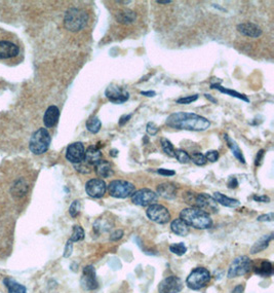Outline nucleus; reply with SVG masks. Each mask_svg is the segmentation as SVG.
<instances>
[{
    "mask_svg": "<svg viewBox=\"0 0 274 293\" xmlns=\"http://www.w3.org/2000/svg\"><path fill=\"white\" fill-rule=\"evenodd\" d=\"M157 173L159 175H163V176H174L176 174L175 171L169 170V169H158Z\"/></svg>",
    "mask_w": 274,
    "mask_h": 293,
    "instance_id": "obj_45",
    "label": "nucleus"
},
{
    "mask_svg": "<svg viewBox=\"0 0 274 293\" xmlns=\"http://www.w3.org/2000/svg\"><path fill=\"white\" fill-rule=\"evenodd\" d=\"M72 250H73V244L71 241L68 240L66 247H65V252H64V257L68 258L69 256H71L72 254Z\"/></svg>",
    "mask_w": 274,
    "mask_h": 293,
    "instance_id": "obj_44",
    "label": "nucleus"
},
{
    "mask_svg": "<svg viewBox=\"0 0 274 293\" xmlns=\"http://www.w3.org/2000/svg\"><path fill=\"white\" fill-rule=\"evenodd\" d=\"M80 209H81L80 202L77 200L74 201L69 208V213H70L71 217H76L80 213Z\"/></svg>",
    "mask_w": 274,
    "mask_h": 293,
    "instance_id": "obj_39",
    "label": "nucleus"
},
{
    "mask_svg": "<svg viewBox=\"0 0 274 293\" xmlns=\"http://www.w3.org/2000/svg\"><path fill=\"white\" fill-rule=\"evenodd\" d=\"M243 289H244L243 285L239 284V285H237V286H236V287L233 289L232 293H242V292H243Z\"/></svg>",
    "mask_w": 274,
    "mask_h": 293,
    "instance_id": "obj_51",
    "label": "nucleus"
},
{
    "mask_svg": "<svg viewBox=\"0 0 274 293\" xmlns=\"http://www.w3.org/2000/svg\"><path fill=\"white\" fill-rule=\"evenodd\" d=\"M106 222H107V219H102V218L98 219L94 225L95 231L98 233L109 231L111 229V224H110V222H108V223H106Z\"/></svg>",
    "mask_w": 274,
    "mask_h": 293,
    "instance_id": "obj_34",
    "label": "nucleus"
},
{
    "mask_svg": "<svg viewBox=\"0 0 274 293\" xmlns=\"http://www.w3.org/2000/svg\"><path fill=\"white\" fill-rule=\"evenodd\" d=\"M158 196L156 192L149 188H142L136 190L131 196V202L134 205L140 207H147L152 204H155Z\"/></svg>",
    "mask_w": 274,
    "mask_h": 293,
    "instance_id": "obj_9",
    "label": "nucleus"
},
{
    "mask_svg": "<svg viewBox=\"0 0 274 293\" xmlns=\"http://www.w3.org/2000/svg\"><path fill=\"white\" fill-rule=\"evenodd\" d=\"M85 148L81 142H74L68 145L66 149V159L73 165L80 164L84 161Z\"/></svg>",
    "mask_w": 274,
    "mask_h": 293,
    "instance_id": "obj_11",
    "label": "nucleus"
},
{
    "mask_svg": "<svg viewBox=\"0 0 274 293\" xmlns=\"http://www.w3.org/2000/svg\"><path fill=\"white\" fill-rule=\"evenodd\" d=\"M141 95H143V96H146V97H154L155 95H156V93L154 92V91H142L141 92Z\"/></svg>",
    "mask_w": 274,
    "mask_h": 293,
    "instance_id": "obj_52",
    "label": "nucleus"
},
{
    "mask_svg": "<svg viewBox=\"0 0 274 293\" xmlns=\"http://www.w3.org/2000/svg\"><path fill=\"white\" fill-rule=\"evenodd\" d=\"M146 131H147L148 135H150V136H155V135H156V134L158 133V131H159V128L156 126L155 123L150 122V123L147 124Z\"/></svg>",
    "mask_w": 274,
    "mask_h": 293,
    "instance_id": "obj_42",
    "label": "nucleus"
},
{
    "mask_svg": "<svg viewBox=\"0 0 274 293\" xmlns=\"http://www.w3.org/2000/svg\"><path fill=\"white\" fill-rule=\"evenodd\" d=\"M238 186V181L235 177H231L228 181V187L229 188H236Z\"/></svg>",
    "mask_w": 274,
    "mask_h": 293,
    "instance_id": "obj_47",
    "label": "nucleus"
},
{
    "mask_svg": "<svg viewBox=\"0 0 274 293\" xmlns=\"http://www.w3.org/2000/svg\"><path fill=\"white\" fill-rule=\"evenodd\" d=\"M123 237V231L121 230H116L114 231L111 235H110V240L113 242H116L118 240H121Z\"/></svg>",
    "mask_w": 274,
    "mask_h": 293,
    "instance_id": "obj_43",
    "label": "nucleus"
},
{
    "mask_svg": "<svg viewBox=\"0 0 274 293\" xmlns=\"http://www.w3.org/2000/svg\"><path fill=\"white\" fill-rule=\"evenodd\" d=\"M19 54L17 44L8 40L0 41V60H6L16 57Z\"/></svg>",
    "mask_w": 274,
    "mask_h": 293,
    "instance_id": "obj_17",
    "label": "nucleus"
},
{
    "mask_svg": "<svg viewBox=\"0 0 274 293\" xmlns=\"http://www.w3.org/2000/svg\"><path fill=\"white\" fill-rule=\"evenodd\" d=\"M217 203H219V204L225 206V207H228V208H236L240 205V202L238 200H235V199H232V198H229V197H227L221 192H215L214 193V197H213Z\"/></svg>",
    "mask_w": 274,
    "mask_h": 293,
    "instance_id": "obj_25",
    "label": "nucleus"
},
{
    "mask_svg": "<svg viewBox=\"0 0 274 293\" xmlns=\"http://www.w3.org/2000/svg\"><path fill=\"white\" fill-rule=\"evenodd\" d=\"M135 19L136 14L129 9L121 10L115 14V20L122 25H130L135 21Z\"/></svg>",
    "mask_w": 274,
    "mask_h": 293,
    "instance_id": "obj_20",
    "label": "nucleus"
},
{
    "mask_svg": "<svg viewBox=\"0 0 274 293\" xmlns=\"http://www.w3.org/2000/svg\"><path fill=\"white\" fill-rule=\"evenodd\" d=\"M119 4H124V5H128V4H130V2H119Z\"/></svg>",
    "mask_w": 274,
    "mask_h": 293,
    "instance_id": "obj_56",
    "label": "nucleus"
},
{
    "mask_svg": "<svg viewBox=\"0 0 274 293\" xmlns=\"http://www.w3.org/2000/svg\"><path fill=\"white\" fill-rule=\"evenodd\" d=\"M157 196H161L167 200H173L177 197V187L171 182H164L157 186Z\"/></svg>",
    "mask_w": 274,
    "mask_h": 293,
    "instance_id": "obj_19",
    "label": "nucleus"
},
{
    "mask_svg": "<svg viewBox=\"0 0 274 293\" xmlns=\"http://www.w3.org/2000/svg\"><path fill=\"white\" fill-rule=\"evenodd\" d=\"M204 156H205V159H207V161H209L211 163H215L218 161L220 154L217 150H209L207 153L204 154Z\"/></svg>",
    "mask_w": 274,
    "mask_h": 293,
    "instance_id": "obj_41",
    "label": "nucleus"
},
{
    "mask_svg": "<svg viewBox=\"0 0 274 293\" xmlns=\"http://www.w3.org/2000/svg\"><path fill=\"white\" fill-rule=\"evenodd\" d=\"M180 218L196 230H208L213 227L210 214L195 207L183 209L180 213Z\"/></svg>",
    "mask_w": 274,
    "mask_h": 293,
    "instance_id": "obj_2",
    "label": "nucleus"
},
{
    "mask_svg": "<svg viewBox=\"0 0 274 293\" xmlns=\"http://www.w3.org/2000/svg\"><path fill=\"white\" fill-rule=\"evenodd\" d=\"M183 282L176 276H170L164 279L158 285L159 293H179L183 289Z\"/></svg>",
    "mask_w": 274,
    "mask_h": 293,
    "instance_id": "obj_15",
    "label": "nucleus"
},
{
    "mask_svg": "<svg viewBox=\"0 0 274 293\" xmlns=\"http://www.w3.org/2000/svg\"><path fill=\"white\" fill-rule=\"evenodd\" d=\"M236 29L241 35L250 37V38H258L263 33L262 29L257 24L252 23V22H244V23H240L237 25Z\"/></svg>",
    "mask_w": 274,
    "mask_h": 293,
    "instance_id": "obj_16",
    "label": "nucleus"
},
{
    "mask_svg": "<svg viewBox=\"0 0 274 293\" xmlns=\"http://www.w3.org/2000/svg\"><path fill=\"white\" fill-rule=\"evenodd\" d=\"M252 268H254L255 273L257 275H259L260 277L266 278V277H270L273 274V265L272 262L269 260H262L258 262L257 265L252 266Z\"/></svg>",
    "mask_w": 274,
    "mask_h": 293,
    "instance_id": "obj_22",
    "label": "nucleus"
},
{
    "mask_svg": "<svg viewBox=\"0 0 274 293\" xmlns=\"http://www.w3.org/2000/svg\"><path fill=\"white\" fill-rule=\"evenodd\" d=\"M80 284L81 287L87 291L95 290L99 287V283L96 276V269L93 265H87L83 268Z\"/></svg>",
    "mask_w": 274,
    "mask_h": 293,
    "instance_id": "obj_14",
    "label": "nucleus"
},
{
    "mask_svg": "<svg viewBox=\"0 0 274 293\" xmlns=\"http://www.w3.org/2000/svg\"><path fill=\"white\" fill-rule=\"evenodd\" d=\"M254 200L260 203H269L270 199L267 196H254Z\"/></svg>",
    "mask_w": 274,
    "mask_h": 293,
    "instance_id": "obj_49",
    "label": "nucleus"
},
{
    "mask_svg": "<svg viewBox=\"0 0 274 293\" xmlns=\"http://www.w3.org/2000/svg\"><path fill=\"white\" fill-rule=\"evenodd\" d=\"M190 160H192V162L196 165V166H204L207 164V159H205L204 154H202L201 152H193L190 155Z\"/></svg>",
    "mask_w": 274,
    "mask_h": 293,
    "instance_id": "obj_37",
    "label": "nucleus"
},
{
    "mask_svg": "<svg viewBox=\"0 0 274 293\" xmlns=\"http://www.w3.org/2000/svg\"><path fill=\"white\" fill-rule=\"evenodd\" d=\"M171 230L174 234L180 237H185L189 234V225L181 218L174 219L171 223Z\"/></svg>",
    "mask_w": 274,
    "mask_h": 293,
    "instance_id": "obj_24",
    "label": "nucleus"
},
{
    "mask_svg": "<svg viewBox=\"0 0 274 293\" xmlns=\"http://www.w3.org/2000/svg\"><path fill=\"white\" fill-rule=\"evenodd\" d=\"M224 139L228 145V147H229V149L231 150L232 154L235 156V159L238 160L241 164H245V159H244V156L242 154V151L240 150L239 146L237 145V143L232 140L228 135H224Z\"/></svg>",
    "mask_w": 274,
    "mask_h": 293,
    "instance_id": "obj_27",
    "label": "nucleus"
},
{
    "mask_svg": "<svg viewBox=\"0 0 274 293\" xmlns=\"http://www.w3.org/2000/svg\"><path fill=\"white\" fill-rule=\"evenodd\" d=\"M198 99V95H192V96H186V97H182L179 98L176 102L178 104H182V105H187L190 104L192 102H195Z\"/></svg>",
    "mask_w": 274,
    "mask_h": 293,
    "instance_id": "obj_40",
    "label": "nucleus"
},
{
    "mask_svg": "<svg viewBox=\"0 0 274 293\" xmlns=\"http://www.w3.org/2000/svg\"><path fill=\"white\" fill-rule=\"evenodd\" d=\"M4 283L9 290V293H27V289L24 285L16 282L12 278H6L4 280Z\"/></svg>",
    "mask_w": 274,
    "mask_h": 293,
    "instance_id": "obj_29",
    "label": "nucleus"
},
{
    "mask_svg": "<svg viewBox=\"0 0 274 293\" xmlns=\"http://www.w3.org/2000/svg\"><path fill=\"white\" fill-rule=\"evenodd\" d=\"M253 266V261L249 259L247 256H237L236 258L233 259L231 262L229 269H228V278L232 279V278H237L244 276L247 274L250 269H252Z\"/></svg>",
    "mask_w": 274,
    "mask_h": 293,
    "instance_id": "obj_8",
    "label": "nucleus"
},
{
    "mask_svg": "<svg viewBox=\"0 0 274 293\" xmlns=\"http://www.w3.org/2000/svg\"><path fill=\"white\" fill-rule=\"evenodd\" d=\"M170 251L176 255L182 256L187 252V247L184 243H175L170 246Z\"/></svg>",
    "mask_w": 274,
    "mask_h": 293,
    "instance_id": "obj_33",
    "label": "nucleus"
},
{
    "mask_svg": "<svg viewBox=\"0 0 274 293\" xmlns=\"http://www.w3.org/2000/svg\"><path fill=\"white\" fill-rule=\"evenodd\" d=\"M88 21V15L84 10L71 8L66 12L64 18V25L67 30L71 32H78L82 30Z\"/></svg>",
    "mask_w": 274,
    "mask_h": 293,
    "instance_id": "obj_3",
    "label": "nucleus"
},
{
    "mask_svg": "<svg viewBox=\"0 0 274 293\" xmlns=\"http://www.w3.org/2000/svg\"><path fill=\"white\" fill-rule=\"evenodd\" d=\"M59 118H60L59 108L55 105H52L47 109V111H45L43 117V124L47 128H53L58 124Z\"/></svg>",
    "mask_w": 274,
    "mask_h": 293,
    "instance_id": "obj_18",
    "label": "nucleus"
},
{
    "mask_svg": "<svg viewBox=\"0 0 274 293\" xmlns=\"http://www.w3.org/2000/svg\"><path fill=\"white\" fill-rule=\"evenodd\" d=\"M106 98L114 104H122L129 99V94L123 87L115 84H110L105 91Z\"/></svg>",
    "mask_w": 274,
    "mask_h": 293,
    "instance_id": "obj_12",
    "label": "nucleus"
},
{
    "mask_svg": "<svg viewBox=\"0 0 274 293\" xmlns=\"http://www.w3.org/2000/svg\"><path fill=\"white\" fill-rule=\"evenodd\" d=\"M188 204H191L192 207L198 208L204 212L217 213L219 211L218 203L216 200L207 193H192L191 199L187 200Z\"/></svg>",
    "mask_w": 274,
    "mask_h": 293,
    "instance_id": "obj_5",
    "label": "nucleus"
},
{
    "mask_svg": "<svg viewBox=\"0 0 274 293\" xmlns=\"http://www.w3.org/2000/svg\"><path fill=\"white\" fill-rule=\"evenodd\" d=\"M175 157L182 164H187V163H189L191 161L190 160V155L187 153V151L183 150V149L175 150Z\"/></svg>",
    "mask_w": 274,
    "mask_h": 293,
    "instance_id": "obj_36",
    "label": "nucleus"
},
{
    "mask_svg": "<svg viewBox=\"0 0 274 293\" xmlns=\"http://www.w3.org/2000/svg\"><path fill=\"white\" fill-rule=\"evenodd\" d=\"M167 126L177 130L202 132L211 127L208 119L191 112H175L167 119Z\"/></svg>",
    "mask_w": 274,
    "mask_h": 293,
    "instance_id": "obj_1",
    "label": "nucleus"
},
{
    "mask_svg": "<svg viewBox=\"0 0 274 293\" xmlns=\"http://www.w3.org/2000/svg\"><path fill=\"white\" fill-rule=\"evenodd\" d=\"M84 237H85L84 231L80 227V225H74L73 231H72V235H71L69 241H71L72 243L79 242V241H82L84 239Z\"/></svg>",
    "mask_w": 274,
    "mask_h": 293,
    "instance_id": "obj_31",
    "label": "nucleus"
},
{
    "mask_svg": "<svg viewBox=\"0 0 274 293\" xmlns=\"http://www.w3.org/2000/svg\"><path fill=\"white\" fill-rule=\"evenodd\" d=\"M74 168L77 172L79 173H82V174H89L91 172V166H89L87 163H85L84 161L81 162L80 164H77V165H74Z\"/></svg>",
    "mask_w": 274,
    "mask_h": 293,
    "instance_id": "obj_38",
    "label": "nucleus"
},
{
    "mask_svg": "<svg viewBox=\"0 0 274 293\" xmlns=\"http://www.w3.org/2000/svg\"><path fill=\"white\" fill-rule=\"evenodd\" d=\"M101 160H102V152L98 147L91 145L85 150L84 162L87 163L89 166L91 167L95 166Z\"/></svg>",
    "mask_w": 274,
    "mask_h": 293,
    "instance_id": "obj_21",
    "label": "nucleus"
},
{
    "mask_svg": "<svg viewBox=\"0 0 274 293\" xmlns=\"http://www.w3.org/2000/svg\"><path fill=\"white\" fill-rule=\"evenodd\" d=\"M95 172L100 178H110L114 175L113 168L108 161L101 160L95 166Z\"/></svg>",
    "mask_w": 274,
    "mask_h": 293,
    "instance_id": "obj_23",
    "label": "nucleus"
},
{
    "mask_svg": "<svg viewBox=\"0 0 274 293\" xmlns=\"http://www.w3.org/2000/svg\"><path fill=\"white\" fill-rule=\"evenodd\" d=\"M273 240V234L270 235H264L262 236L255 244L250 248V254H256L261 251H264L266 248L269 246L270 242Z\"/></svg>",
    "mask_w": 274,
    "mask_h": 293,
    "instance_id": "obj_26",
    "label": "nucleus"
},
{
    "mask_svg": "<svg viewBox=\"0 0 274 293\" xmlns=\"http://www.w3.org/2000/svg\"><path fill=\"white\" fill-rule=\"evenodd\" d=\"M156 3L159 5H169L172 4V0H157Z\"/></svg>",
    "mask_w": 274,
    "mask_h": 293,
    "instance_id": "obj_54",
    "label": "nucleus"
},
{
    "mask_svg": "<svg viewBox=\"0 0 274 293\" xmlns=\"http://www.w3.org/2000/svg\"><path fill=\"white\" fill-rule=\"evenodd\" d=\"M257 220H258V221H272V220H273V213L260 215V216L257 218Z\"/></svg>",
    "mask_w": 274,
    "mask_h": 293,
    "instance_id": "obj_46",
    "label": "nucleus"
},
{
    "mask_svg": "<svg viewBox=\"0 0 274 293\" xmlns=\"http://www.w3.org/2000/svg\"><path fill=\"white\" fill-rule=\"evenodd\" d=\"M147 217L158 224H167L171 220L170 211L163 205L152 204L148 207L146 211Z\"/></svg>",
    "mask_w": 274,
    "mask_h": 293,
    "instance_id": "obj_10",
    "label": "nucleus"
},
{
    "mask_svg": "<svg viewBox=\"0 0 274 293\" xmlns=\"http://www.w3.org/2000/svg\"><path fill=\"white\" fill-rule=\"evenodd\" d=\"M109 194L115 199H126L134 192V185L126 180H113L107 186Z\"/></svg>",
    "mask_w": 274,
    "mask_h": 293,
    "instance_id": "obj_7",
    "label": "nucleus"
},
{
    "mask_svg": "<svg viewBox=\"0 0 274 293\" xmlns=\"http://www.w3.org/2000/svg\"><path fill=\"white\" fill-rule=\"evenodd\" d=\"M211 281V273L205 267H196L186 279V285L192 290H199Z\"/></svg>",
    "mask_w": 274,
    "mask_h": 293,
    "instance_id": "obj_6",
    "label": "nucleus"
},
{
    "mask_svg": "<svg viewBox=\"0 0 274 293\" xmlns=\"http://www.w3.org/2000/svg\"><path fill=\"white\" fill-rule=\"evenodd\" d=\"M51 141L52 138L50 132L47 129L40 128L33 133L29 142V148L34 154L40 155L49 150Z\"/></svg>",
    "mask_w": 274,
    "mask_h": 293,
    "instance_id": "obj_4",
    "label": "nucleus"
},
{
    "mask_svg": "<svg viewBox=\"0 0 274 293\" xmlns=\"http://www.w3.org/2000/svg\"><path fill=\"white\" fill-rule=\"evenodd\" d=\"M110 155L113 157H116L118 155V150L117 149H112L110 150Z\"/></svg>",
    "mask_w": 274,
    "mask_h": 293,
    "instance_id": "obj_55",
    "label": "nucleus"
},
{
    "mask_svg": "<svg viewBox=\"0 0 274 293\" xmlns=\"http://www.w3.org/2000/svg\"><path fill=\"white\" fill-rule=\"evenodd\" d=\"M204 97L207 98L208 100H210L211 102H213V103H215V104H217L218 103V101H217V99H215L212 95H209V94H204Z\"/></svg>",
    "mask_w": 274,
    "mask_h": 293,
    "instance_id": "obj_53",
    "label": "nucleus"
},
{
    "mask_svg": "<svg viewBox=\"0 0 274 293\" xmlns=\"http://www.w3.org/2000/svg\"><path fill=\"white\" fill-rule=\"evenodd\" d=\"M161 144H162L163 151H164L167 155H169V156H171V157H175V150H176V149H175L173 143H172L169 139H167V138H162V140H161Z\"/></svg>",
    "mask_w": 274,
    "mask_h": 293,
    "instance_id": "obj_32",
    "label": "nucleus"
},
{
    "mask_svg": "<svg viewBox=\"0 0 274 293\" xmlns=\"http://www.w3.org/2000/svg\"><path fill=\"white\" fill-rule=\"evenodd\" d=\"M131 117H132L131 115H127V116L124 115V116H122V117L120 118V120H119V126H121V127L124 126V125H125L130 119H131Z\"/></svg>",
    "mask_w": 274,
    "mask_h": 293,
    "instance_id": "obj_50",
    "label": "nucleus"
},
{
    "mask_svg": "<svg viewBox=\"0 0 274 293\" xmlns=\"http://www.w3.org/2000/svg\"><path fill=\"white\" fill-rule=\"evenodd\" d=\"M211 88H216V89H218L219 92H221V93H223V94H226V95H229V96H231V97H234V98H237V99H240V100H242V101H244V102H249V99L244 95V94H240V93H238V92H236V91H233V89H230V88H226V87H223V86H221L220 84H218V83H212L211 84Z\"/></svg>",
    "mask_w": 274,
    "mask_h": 293,
    "instance_id": "obj_28",
    "label": "nucleus"
},
{
    "mask_svg": "<svg viewBox=\"0 0 274 293\" xmlns=\"http://www.w3.org/2000/svg\"><path fill=\"white\" fill-rule=\"evenodd\" d=\"M264 150L263 149H261L259 152H258V154H257V156H256V161H255V164H256V166H260L261 165V163H262V160H263V156H264Z\"/></svg>",
    "mask_w": 274,
    "mask_h": 293,
    "instance_id": "obj_48",
    "label": "nucleus"
},
{
    "mask_svg": "<svg viewBox=\"0 0 274 293\" xmlns=\"http://www.w3.org/2000/svg\"><path fill=\"white\" fill-rule=\"evenodd\" d=\"M86 193L94 199H101L107 191V184L103 179H90L85 184Z\"/></svg>",
    "mask_w": 274,
    "mask_h": 293,
    "instance_id": "obj_13",
    "label": "nucleus"
},
{
    "mask_svg": "<svg viewBox=\"0 0 274 293\" xmlns=\"http://www.w3.org/2000/svg\"><path fill=\"white\" fill-rule=\"evenodd\" d=\"M28 189V186L26 183L23 181V180H20V182H17V184L13 187V192L17 197H23Z\"/></svg>",
    "mask_w": 274,
    "mask_h": 293,
    "instance_id": "obj_35",
    "label": "nucleus"
},
{
    "mask_svg": "<svg viewBox=\"0 0 274 293\" xmlns=\"http://www.w3.org/2000/svg\"><path fill=\"white\" fill-rule=\"evenodd\" d=\"M102 127V122L98 117H91L87 122H86V129L93 134H97L100 132Z\"/></svg>",
    "mask_w": 274,
    "mask_h": 293,
    "instance_id": "obj_30",
    "label": "nucleus"
}]
</instances>
